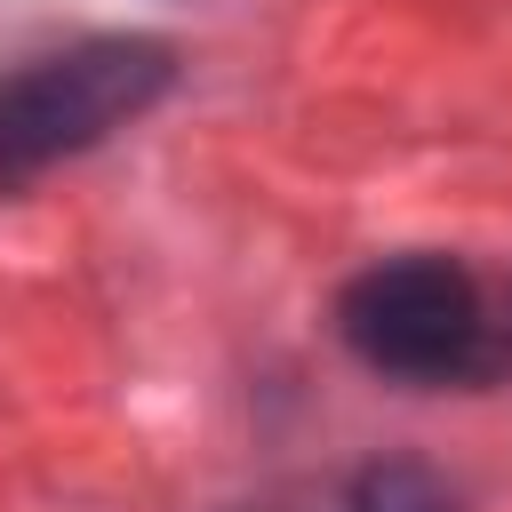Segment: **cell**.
I'll return each instance as SVG.
<instances>
[{"label":"cell","instance_id":"2","mask_svg":"<svg viewBox=\"0 0 512 512\" xmlns=\"http://www.w3.org/2000/svg\"><path fill=\"white\" fill-rule=\"evenodd\" d=\"M176 88V48L152 32H104L64 56L0 72V192L104 144Z\"/></svg>","mask_w":512,"mask_h":512},{"label":"cell","instance_id":"1","mask_svg":"<svg viewBox=\"0 0 512 512\" xmlns=\"http://www.w3.org/2000/svg\"><path fill=\"white\" fill-rule=\"evenodd\" d=\"M344 344L400 384H496L512 368V320L456 256L368 264L336 304Z\"/></svg>","mask_w":512,"mask_h":512},{"label":"cell","instance_id":"3","mask_svg":"<svg viewBox=\"0 0 512 512\" xmlns=\"http://www.w3.org/2000/svg\"><path fill=\"white\" fill-rule=\"evenodd\" d=\"M352 512H448V488L424 472V464H368L352 480Z\"/></svg>","mask_w":512,"mask_h":512}]
</instances>
